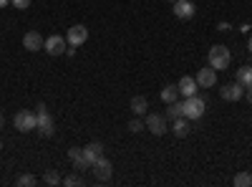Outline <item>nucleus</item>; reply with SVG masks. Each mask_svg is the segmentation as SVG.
<instances>
[{
  "instance_id": "obj_1",
  "label": "nucleus",
  "mask_w": 252,
  "mask_h": 187,
  "mask_svg": "<svg viewBox=\"0 0 252 187\" xmlns=\"http://www.w3.org/2000/svg\"><path fill=\"white\" fill-rule=\"evenodd\" d=\"M182 107H184V116L187 119H202L204 112H207V99L194 94V96H187L182 101Z\"/></svg>"
},
{
  "instance_id": "obj_2",
  "label": "nucleus",
  "mask_w": 252,
  "mask_h": 187,
  "mask_svg": "<svg viewBox=\"0 0 252 187\" xmlns=\"http://www.w3.org/2000/svg\"><path fill=\"white\" fill-rule=\"evenodd\" d=\"M229 61H232V53H229L227 46L217 43V46L209 48V66H212L215 71H224L229 66Z\"/></svg>"
},
{
  "instance_id": "obj_3",
  "label": "nucleus",
  "mask_w": 252,
  "mask_h": 187,
  "mask_svg": "<svg viewBox=\"0 0 252 187\" xmlns=\"http://www.w3.org/2000/svg\"><path fill=\"white\" fill-rule=\"evenodd\" d=\"M35 129L43 134V137H53V116L46 109V104H38V112H35Z\"/></svg>"
},
{
  "instance_id": "obj_4",
  "label": "nucleus",
  "mask_w": 252,
  "mask_h": 187,
  "mask_svg": "<svg viewBox=\"0 0 252 187\" xmlns=\"http://www.w3.org/2000/svg\"><path fill=\"white\" fill-rule=\"evenodd\" d=\"M13 124H15V129H18V132H23V134H26V132H33V129H35V124H38V121H35V114H33V112L20 109V112L13 116Z\"/></svg>"
},
{
  "instance_id": "obj_5",
  "label": "nucleus",
  "mask_w": 252,
  "mask_h": 187,
  "mask_svg": "<svg viewBox=\"0 0 252 187\" xmlns=\"http://www.w3.org/2000/svg\"><path fill=\"white\" fill-rule=\"evenodd\" d=\"M146 129H149L154 137H161V134H166V129H169V119H166L164 114H149L146 116Z\"/></svg>"
},
{
  "instance_id": "obj_6",
  "label": "nucleus",
  "mask_w": 252,
  "mask_h": 187,
  "mask_svg": "<svg viewBox=\"0 0 252 187\" xmlns=\"http://www.w3.org/2000/svg\"><path fill=\"white\" fill-rule=\"evenodd\" d=\"M86 38H89V28L86 26H71L68 28V33H66V40H68V46H83V43H86Z\"/></svg>"
},
{
  "instance_id": "obj_7",
  "label": "nucleus",
  "mask_w": 252,
  "mask_h": 187,
  "mask_svg": "<svg viewBox=\"0 0 252 187\" xmlns=\"http://www.w3.org/2000/svg\"><path fill=\"white\" fill-rule=\"evenodd\" d=\"M94 175H96V180H101V182H109L111 180V175H114V167H111V162L106 159V157H98L94 164Z\"/></svg>"
},
{
  "instance_id": "obj_8",
  "label": "nucleus",
  "mask_w": 252,
  "mask_h": 187,
  "mask_svg": "<svg viewBox=\"0 0 252 187\" xmlns=\"http://www.w3.org/2000/svg\"><path fill=\"white\" fill-rule=\"evenodd\" d=\"M66 46H68V40L63 36H48L43 48H46L48 56H61V53H66Z\"/></svg>"
},
{
  "instance_id": "obj_9",
  "label": "nucleus",
  "mask_w": 252,
  "mask_h": 187,
  "mask_svg": "<svg viewBox=\"0 0 252 187\" xmlns=\"http://www.w3.org/2000/svg\"><path fill=\"white\" fill-rule=\"evenodd\" d=\"M174 15L182 18V20H189V18H194L197 8H194V0H174Z\"/></svg>"
},
{
  "instance_id": "obj_10",
  "label": "nucleus",
  "mask_w": 252,
  "mask_h": 187,
  "mask_svg": "<svg viewBox=\"0 0 252 187\" xmlns=\"http://www.w3.org/2000/svg\"><path fill=\"white\" fill-rule=\"evenodd\" d=\"M220 96L224 99V101H240L242 96H245V86L242 84H224L222 89H220Z\"/></svg>"
},
{
  "instance_id": "obj_11",
  "label": "nucleus",
  "mask_w": 252,
  "mask_h": 187,
  "mask_svg": "<svg viewBox=\"0 0 252 187\" xmlns=\"http://www.w3.org/2000/svg\"><path fill=\"white\" fill-rule=\"evenodd\" d=\"M46 46V40H43V36H40L38 31H28L26 36H23V48L26 51H40V48H43Z\"/></svg>"
},
{
  "instance_id": "obj_12",
  "label": "nucleus",
  "mask_w": 252,
  "mask_h": 187,
  "mask_svg": "<svg viewBox=\"0 0 252 187\" xmlns=\"http://www.w3.org/2000/svg\"><path fill=\"white\" fill-rule=\"evenodd\" d=\"M197 84H199V89H212V86L217 84V71H215L212 66H209V69H199Z\"/></svg>"
},
{
  "instance_id": "obj_13",
  "label": "nucleus",
  "mask_w": 252,
  "mask_h": 187,
  "mask_svg": "<svg viewBox=\"0 0 252 187\" xmlns=\"http://www.w3.org/2000/svg\"><path fill=\"white\" fill-rule=\"evenodd\" d=\"M179 94L187 99V96H194L197 94V89H199V84H197V78H192V76H182L179 78Z\"/></svg>"
},
{
  "instance_id": "obj_14",
  "label": "nucleus",
  "mask_w": 252,
  "mask_h": 187,
  "mask_svg": "<svg viewBox=\"0 0 252 187\" xmlns=\"http://www.w3.org/2000/svg\"><path fill=\"white\" fill-rule=\"evenodd\" d=\"M83 157H86L89 164H94L98 157H103V144H101V142H91V144H86V147H83Z\"/></svg>"
},
{
  "instance_id": "obj_15",
  "label": "nucleus",
  "mask_w": 252,
  "mask_h": 187,
  "mask_svg": "<svg viewBox=\"0 0 252 187\" xmlns=\"http://www.w3.org/2000/svg\"><path fill=\"white\" fill-rule=\"evenodd\" d=\"M129 109H131L136 116L146 114V109H149V99H146V96H134L131 104H129Z\"/></svg>"
},
{
  "instance_id": "obj_16",
  "label": "nucleus",
  "mask_w": 252,
  "mask_h": 187,
  "mask_svg": "<svg viewBox=\"0 0 252 187\" xmlns=\"http://www.w3.org/2000/svg\"><path fill=\"white\" fill-rule=\"evenodd\" d=\"M235 81H237V84H242L245 89H247V86H252V66H242V69H237Z\"/></svg>"
},
{
  "instance_id": "obj_17",
  "label": "nucleus",
  "mask_w": 252,
  "mask_h": 187,
  "mask_svg": "<svg viewBox=\"0 0 252 187\" xmlns=\"http://www.w3.org/2000/svg\"><path fill=\"white\" fill-rule=\"evenodd\" d=\"M179 99V86L177 84H166L164 89H161V101L164 104H172V101H177Z\"/></svg>"
},
{
  "instance_id": "obj_18",
  "label": "nucleus",
  "mask_w": 252,
  "mask_h": 187,
  "mask_svg": "<svg viewBox=\"0 0 252 187\" xmlns=\"http://www.w3.org/2000/svg\"><path fill=\"white\" fill-rule=\"evenodd\" d=\"M187 121H189L187 116H179V119L172 121V132H174V137H187V134H189V124H187Z\"/></svg>"
},
{
  "instance_id": "obj_19",
  "label": "nucleus",
  "mask_w": 252,
  "mask_h": 187,
  "mask_svg": "<svg viewBox=\"0 0 252 187\" xmlns=\"http://www.w3.org/2000/svg\"><path fill=\"white\" fill-rule=\"evenodd\" d=\"M166 119H179V116H184V107H182V101H172L169 107H166V114H164Z\"/></svg>"
},
{
  "instance_id": "obj_20",
  "label": "nucleus",
  "mask_w": 252,
  "mask_h": 187,
  "mask_svg": "<svg viewBox=\"0 0 252 187\" xmlns=\"http://www.w3.org/2000/svg\"><path fill=\"white\" fill-rule=\"evenodd\" d=\"M232 182H235V187H250L252 185V175L250 172H237Z\"/></svg>"
},
{
  "instance_id": "obj_21",
  "label": "nucleus",
  "mask_w": 252,
  "mask_h": 187,
  "mask_svg": "<svg viewBox=\"0 0 252 187\" xmlns=\"http://www.w3.org/2000/svg\"><path fill=\"white\" fill-rule=\"evenodd\" d=\"M43 182H46V185H51V187H56V185H61L63 180L58 177V172H56V170H48V172H46V177H43Z\"/></svg>"
},
{
  "instance_id": "obj_22",
  "label": "nucleus",
  "mask_w": 252,
  "mask_h": 187,
  "mask_svg": "<svg viewBox=\"0 0 252 187\" xmlns=\"http://www.w3.org/2000/svg\"><path fill=\"white\" fill-rule=\"evenodd\" d=\"M144 129H146V124H144L141 119H131V121H129V132H131V134H139V132H144Z\"/></svg>"
},
{
  "instance_id": "obj_23",
  "label": "nucleus",
  "mask_w": 252,
  "mask_h": 187,
  "mask_svg": "<svg viewBox=\"0 0 252 187\" xmlns=\"http://www.w3.org/2000/svg\"><path fill=\"white\" fill-rule=\"evenodd\" d=\"M35 182H38V180H35L33 175H20V177H18V185H20V187H33Z\"/></svg>"
},
{
  "instance_id": "obj_24",
  "label": "nucleus",
  "mask_w": 252,
  "mask_h": 187,
  "mask_svg": "<svg viewBox=\"0 0 252 187\" xmlns=\"http://www.w3.org/2000/svg\"><path fill=\"white\" fill-rule=\"evenodd\" d=\"M63 185H66V187H76V185H81V177L78 175H68L66 180H63Z\"/></svg>"
},
{
  "instance_id": "obj_25",
  "label": "nucleus",
  "mask_w": 252,
  "mask_h": 187,
  "mask_svg": "<svg viewBox=\"0 0 252 187\" xmlns=\"http://www.w3.org/2000/svg\"><path fill=\"white\" fill-rule=\"evenodd\" d=\"M10 3H13L18 10H26V8H31V0H10Z\"/></svg>"
},
{
  "instance_id": "obj_26",
  "label": "nucleus",
  "mask_w": 252,
  "mask_h": 187,
  "mask_svg": "<svg viewBox=\"0 0 252 187\" xmlns=\"http://www.w3.org/2000/svg\"><path fill=\"white\" fill-rule=\"evenodd\" d=\"M229 28H232L229 23H220V26H217V31H229Z\"/></svg>"
},
{
  "instance_id": "obj_27",
  "label": "nucleus",
  "mask_w": 252,
  "mask_h": 187,
  "mask_svg": "<svg viewBox=\"0 0 252 187\" xmlns=\"http://www.w3.org/2000/svg\"><path fill=\"white\" fill-rule=\"evenodd\" d=\"M66 56H76V46H68L66 48Z\"/></svg>"
},
{
  "instance_id": "obj_28",
  "label": "nucleus",
  "mask_w": 252,
  "mask_h": 187,
  "mask_svg": "<svg viewBox=\"0 0 252 187\" xmlns=\"http://www.w3.org/2000/svg\"><path fill=\"white\" fill-rule=\"evenodd\" d=\"M245 94H247V101L252 104V86H247V91H245Z\"/></svg>"
},
{
  "instance_id": "obj_29",
  "label": "nucleus",
  "mask_w": 252,
  "mask_h": 187,
  "mask_svg": "<svg viewBox=\"0 0 252 187\" xmlns=\"http://www.w3.org/2000/svg\"><path fill=\"white\" fill-rule=\"evenodd\" d=\"M5 5H10V0H0V8H5Z\"/></svg>"
},
{
  "instance_id": "obj_30",
  "label": "nucleus",
  "mask_w": 252,
  "mask_h": 187,
  "mask_svg": "<svg viewBox=\"0 0 252 187\" xmlns=\"http://www.w3.org/2000/svg\"><path fill=\"white\" fill-rule=\"evenodd\" d=\"M5 127V119H3V114H0V129H3Z\"/></svg>"
},
{
  "instance_id": "obj_31",
  "label": "nucleus",
  "mask_w": 252,
  "mask_h": 187,
  "mask_svg": "<svg viewBox=\"0 0 252 187\" xmlns=\"http://www.w3.org/2000/svg\"><path fill=\"white\" fill-rule=\"evenodd\" d=\"M247 48H250V53H252V38H250V43H247Z\"/></svg>"
},
{
  "instance_id": "obj_32",
  "label": "nucleus",
  "mask_w": 252,
  "mask_h": 187,
  "mask_svg": "<svg viewBox=\"0 0 252 187\" xmlns=\"http://www.w3.org/2000/svg\"><path fill=\"white\" fill-rule=\"evenodd\" d=\"M0 152H3V139H0Z\"/></svg>"
},
{
  "instance_id": "obj_33",
  "label": "nucleus",
  "mask_w": 252,
  "mask_h": 187,
  "mask_svg": "<svg viewBox=\"0 0 252 187\" xmlns=\"http://www.w3.org/2000/svg\"><path fill=\"white\" fill-rule=\"evenodd\" d=\"M169 3H174V0H169Z\"/></svg>"
}]
</instances>
